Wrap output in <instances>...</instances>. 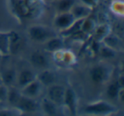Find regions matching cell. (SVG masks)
I'll return each instance as SVG.
<instances>
[{"label":"cell","instance_id":"6da1fadb","mask_svg":"<svg viewBox=\"0 0 124 116\" xmlns=\"http://www.w3.org/2000/svg\"><path fill=\"white\" fill-rule=\"evenodd\" d=\"M29 36L33 41L38 42V43H45L48 39L56 36V33L54 30L47 27L44 26H33L30 27Z\"/></svg>","mask_w":124,"mask_h":116},{"label":"cell","instance_id":"7a4b0ae2","mask_svg":"<svg viewBox=\"0 0 124 116\" xmlns=\"http://www.w3.org/2000/svg\"><path fill=\"white\" fill-rule=\"evenodd\" d=\"M111 69L105 64H99L92 67L90 70L91 80L96 84H102L106 82L110 78Z\"/></svg>","mask_w":124,"mask_h":116},{"label":"cell","instance_id":"3957f363","mask_svg":"<svg viewBox=\"0 0 124 116\" xmlns=\"http://www.w3.org/2000/svg\"><path fill=\"white\" fill-rule=\"evenodd\" d=\"M85 112L89 114H109L113 112H116L117 109L114 105L105 101H100V102H93L92 104H88L85 108Z\"/></svg>","mask_w":124,"mask_h":116},{"label":"cell","instance_id":"277c9868","mask_svg":"<svg viewBox=\"0 0 124 116\" xmlns=\"http://www.w3.org/2000/svg\"><path fill=\"white\" fill-rule=\"evenodd\" d=\"M65 93L66 87L55 83L48 87V98L58 106L64 105Z\"/></svg>","mask_w":124,"mask_h":116},{"label":"cell","instance_id":"5b68a950","mask_svg":"<svg viewBox=\"0 0 124 116\" xmlns=\"http://www.w3.org/2000/svg\"><path fill=\"white\" fill-rule=\"evenodd\" d=\"M16 109L21 112H35L39 109V104L36 101V98L29 97L21 94L17 103L15 106Z\"/></svg>","mask_w":124,"mask_h":116},{"label":"cell","instance_id":"8992f818","mask_svg":"<svg viewBox=\"0 0 124 116\" xmlns=\"http://www.w3.org/2000/svg\"><path fill=\"white\" fill-rule=\"evenodd\" d=\"M75 21L76 18L71 12L59 13V14L54 20V25L56 29L61 31L70 27L75 22Z\"/></svg>","mask_w":124,"mask_h":116},{"label":"cell","instance_id":"52a82bcc","mask_svg":"<svg viewBox=\"0 0 124 116\" xmlns=\"http://www.w3.org/2000/svg\"><path fill=\"white\" fill-rule=\"evenodd\" d=\"M42 87H43V85L40 83V81L38 79H36L33 81H31V83L27 84L24 87H22L21 92L22 95L26 96V97L36 98L41 93Z\"/></svg>","mask_w":124,"mask_h":116},{"label":"cell","instance_id":"ba28073f","mask_svg":"<svg viewBox=\"0 0 124 116\" xmlns=\"http://www.w3.org/2000/svg\"><path fill=\"white\" fill-rule=\"evenodd\" d=\"M64 105L67 107V109L74 114L77 110V96L72 88H66L64 98Z\"/></svg>","mask_w":124,"mask_h":116},{"label":"cell","instance_id":"9c48e42d","mask_svg":"<svg viewBox=\"0 0 124 116\" xmlns=\"http://www.w3.org/2000/svg\"><path fill=\"white\" fill-rule=\"evenodd\" d=\"M37 79V75L32 70H23L20 72V74L17 75V83L20 87L22 88L27 84L31 83L34 80Z\"/></svg>","mask_w":124,"mask_h":116},{"label":"cell","instance_id":"30bf717a","mask_svg":"<svg viewBox=\"0 0 124 116\" xmlns=\"http://www.w3.org/2000/svg\"><path fill=\"white\" fill-rule=\"evenodd\" d=\"M70 12L74 15L76 20L78 19H85L87 17H89L90 14L92 12V8L88 7L84 4H74L71 8Z\"/></svg>","mask_w":124,"mask_h":116},{"label":"cell","instance_id":"8fae6325","mask_svg":"<svg viewBox=\"0 0 124 116\" xmlns=\"http://www.w3.org/2000/svg\"><path fill=\"white\" fill-rule=\"evenodd\" d=\"M37 79L40 81V83L45 87H49L54 85L56 82V75L54 72L49 70H44L40 74L37 75Z\"/></svg>","mask_w":124,"mask_h":116},{"label":"cell","instance_id":"7c38bea8","mask_svg":"<svg viewBox=\"0 0 124 116\" xmlns=\"http://www.w3.org/2000/svg\"><path fill=\"white\" fill-rule=\"evenodd\" d=\"M101 42L103 43V44L106 45L107 47L116 50V51L122 49V41L116 35L109 33L103 38Z\"/></svg>","mask_w":124,"mask_h":116},{"label":"cell","instance_id":"4fadbf2b","mask_svg":"<svg viewBox=\"0 0 124 116\" xmlns=\"http://www.w3.org/2000/svg\"><path fill=\"white\" fill-rule=\"evenodd\" d=\"M64 48V40L60 36H54L45 42V48L49 52H57L63 49Z\"/></svg>","mask_w":124,"mask_h":116},{"label":"cell","instance_id":"5bb4252c","mask_svg":"<svg viewBox=\"0 0 124 116\" xmlns=\"http://www.w3.org/2000/svg\"><path fill=\"white\" fill-rule=\"evenodd\" d=\"M31 62L38 68H47L49 65L48 58L41 52H34L31 56Z\"/></svg>","mask_w":124,"mask_h":116},{"label":"cell","instance_id":"9a60e30c","mask_svg":"<svg viewBox=\"0 0 124 116\" xmlns=\"http://www.w3.org/2000/svg\"><path fill=\"white\" fill-rule=\"evenodd\" d=\"M41 107L42 109L43 110V112L46 114H48V115H56V114H58L59 106L56 105L52 101H50L48 97L43 100Z\"/></svg>","mask_w":124,"mask_h":116},{"label":"cell","instance_id":"2e32d148","mask_svg":"<svg viewBox=\"0 0 124 116\" xmlns=\"http://www.w3.org/2000/svg\"><path fill=\"white\" fill-rule=\"evenodd\" d=\"M1 78H2L3 84L7 87H12L13 84L17 80V74L15 70L9 69L3 72V74L1 75Z\"/></svg>","mask_w":124,"mask_h":116},{"label":"cell","instance_id":"e0dca14e","mask_svg":"<svg viewBox=\"0 0 124 116\" xmlns=\"http://www.w3.org/2000/svg\"><path fill=\"white\" fill-rule=\"evenodd\" d=\"M121 89H122V87L119 85L117 80L110 83L106 89V94L108 96V97L110 99L117 98L119 97V95H120V92L122 91Z\"/></svg>","mask_w":124,"mask_h":116},{"label":"cell","instance_id":"ac0fdd59","mask_svg":"<svg viewBox=\"0 0 124 116\" xmlns=\"http://www.w3.org/2000/svg\"><path fill=\"white\" fill-rule=\"evenodd\" d=\"M10 48V35L0 32V53L7 54Z\"/></svg>","mask_w":124,"mask_h":116},{"label":"cell","instance_id":"d6986e66","mask_svg":"<svg viewBox=\"0 0 124 116\" xmlns=\"http://www.w3.org/2000/svg\"><path fill=\"white\" fill-rule=\"evenodd\" d=\"M21 96V92L18 91L16 88L14 87H9V91H8V97H7V102H9L11 105L15 107L16 104L17 103L18 100L20 99Z\"/></svg>","mask_w":124,"mask_h":116},{"label":"cell","instance_id":"ffe728a7","mask_svg":"<svg viewBox=\"0 0 124 116\" xmlns=\"http://www.w3.org/2000/svg\"><path fill=\"white\" fill-rule=\"evenodd\" d=\"M75 0H59L57 8L59 13L70 12L71 8L74 6Z\"/></svg>","mask_w":124,"mask_h":116},{"label":"cell","instance_id":"44dd1931","mask_svg":"<svg viewBox=\"0 0 124 116\" xmlns=\"http://www.w3.org/2000/svg\"><path fill=\"white\" fill-rule=\"evenodd\" d=\"M94 31H95V39H96L97 42L102 41L103 38L110 33L109 26H106V25H102V26H99L98 28H96L94 30Z\"/></svg>","mask_w":124,"mask_h":116},{"label":"cell","instance_id":"7402d4cb","mask_svg":"<svg viewBox=\"0 0 124 116\" xmlns=\"http://www.w3.org/2000/svg\"><path fill=\"white\" fill-rule=\"evenodd\" d=\"M95 30V25L92 20H90L88 17L85 18L83 21V24H82L81 31H83L85 34H89L94 31Z\"/></svg>","mask_w":124,"mask_h":116},{"label":"cell","instance_id":"603a6c76","mask_svg":"<svg viewBox=\"0 0 124 116\" xmlns=\"http://www.w3.org/2000/svg\"><path fill=\"white\" fill-rule=\"evenodd\" d=\"M99 51L100 53V55L103 57L104 58H112L116 56V51L112 48L107 47L106 45L103 44L101 47H100L99 48Z\"/></svg>","mask_w":124,"mask_h":116},{"label":"cell","instance_id":"cb8c5ba5","mask_svg":"<svg viewBox=\"0 0 124 116\" xmlns=\"http://www.w3.org/2000/svg\"><path fill=\"white\" fill-rule=\"evenodd\" d=\"M8 91H9V87L5 86L4 84L0 85V102H7Z\"/></svg>","mask_w":124,"mask_h":116},{"label":"cell","instance_id":"d4e9b609","mask_svg":"<svg viewBox=\"0 0 124 116\" xmlns=\"http://www.w3.org/2000/svg\"><path fill=\"white\" fill-rule=\"evenodd\" d=\"M80 1H81L83 4L88 6V7L92 8V9L96 5L97 3V0H80Z\"/></svg>","mask_w":124,"mask_h":116},{"label":"cell","instance_id":"484cf974","mask_svg":"<svg viewBox=\"0 0 124 116\" xmlns=\"http://www.w3.org/2000/svg\"><path fill=\"white\" fill-rule=\"evenodd\" d=\"M3 84V81H2V78H1V75H0V85Z\"/></svg>","mask_w":124,"mask_h":116},{"label":"cell","instance_id":"4316f807","mask_svg":"<svg viewBox=\"0 0 124 116\" xmlns=\"http://www.w3.org/2000/svg\"><path fill=\"white\" fill-rule=\"evenodd\" d=\"M108 1H113V0H108Z\"/></svg>","mask_w":124,"mask_h":116}]
</instances>
